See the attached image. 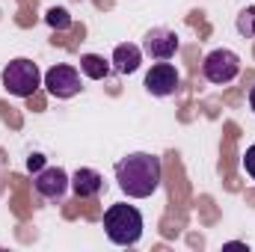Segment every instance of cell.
<instances>
[{
    "label": "cell",
    "mask_w": 255,
    "mask_h": 252,
    "mask_svg": "<svg viewBox=\"0 0 255 252\" xmlns=\"http://www.w3.org/2000/svg\"><path fill=\"white\" fill-rule=\"evenodd\" d=\"M160 178H163V163L151 151H133L116 163L119 190L130 199H148L160 187Z\"/></svg>",
    "instance_id": "obj_1"
},
{
    "label": "cell",
    "mask_w": 255,
    "mask_h": 252,
    "mask_svg": "<svg viewBox=\"0 0 255 252\" xmlns=\"http://www.w3.org/2000/svg\"><path fill=\"white\" fill-rule=\"evenodd\" d=\"M104 232L110 238V244L116 247H133L139 238H142V214L125 205V202H116L104 211Z\"/></svg>",
    "instance_id": "obj_2"
},
{
    "label": "cell",
    "mask_w": 255,
    "mask_h": 252,
    "mask_svg": "<svg viewBox=\"0 0 255 252\" xmlns=\"http://www.w3.org/2000/svg\"><path fill=\"white\" fill-rule=\"evenodd\" d=\"M0 80H3V89H6L9 95H15V98H30V95L42 86V71H39V65L33 63V60L18 57V60H12V63L3 68Z\"/></svg>",
    "instance_id": "obj_3"
},
{
    "label": "cell",
    "mask_w": 255,
    "mask_h": 252,
    "mask_svg": "<svg viewBox=\"0 0 255 252\" xmlns=\"http://www.w3.org/2000/svg\"><path fill=\"white\" fill-rule=\"evenodd\" d=\"M238 71H241V57H238L235 51H229V48L211 51V54L205 57V63H202L205 80H208V83H217V86L232 83V80L238 77Z\"/></svg>",
    "instance_id": "obj_4"
},
{
    "label": "cell",
    "mask_w": 255,
    "mask_h": 252,
    "mask_svg": "<svg viewBox=\"0 0 255 252\" xmlns=\"http://www.w3.org/2000/svg\"><path fill=\"white\" fill-rule=\"evenodd\" d=\"M42 83L48 86V92L54 95V98H74L77 92H80V71L74 68V65H54V68H48L45 74H42Z\"/></svg>",
    "instance_id": "obj_5"
},
{
    "label": "cell",
    "mask_w": 255,
    "mask_h": 252,
    "mask_svg": "<svg viewBox=\"0 0 255 252\" xmlns=\"http://www.w3.org/2000/svg\"><path fill=\"white\" fill-rule=\"evenodd\" d=\"M178 48H181V39H178V33L169 30V27H151V30L145 33V39H142V54H148V57L157 60V63L172 60V57L178 54Z\"/></svg>",
    "instance_id": "obj_6"
},
{
    "label": "cell",
    "mask_w": 255,
    "mask_h": 252,
    "mask_svg": "<svg viewBox=\"0 0 255 252\" xmlns=\"http://www.w3.org/2000/svg\"><path fill=\"white\" fill-rule=\"evenodd\" d=\"M178 83H181V74L175 71V65L166 63V60L157 63V65H151V71L145 74V89H148L154 98H169V95H175Z\"/></svg>",
    "instance_id": "obj_7"
},
{
    "label": "cell",
    "mask_w": 255,
    "mask_h": 252,
    "mask_svg": "<svg viewBox=\"0 0 255 252\" xmlns=\"http://www.w3.org/2000/svg\"><path fill=\"white\" fill-rule=\"evenodd\" d=\"M33 187L36 193L42 196V199H63L65 190L71 187V178L65 175L63 166H45V169H39L36 175H33Z\"/></svg>",
    "instance_id": "obj_8"
},
{
    "label": "cell",
    "mask_w": 255,
    "mask_h": 252,
    "mask_svg": "<svg viewBox=\"0 0 255 252\" xmlns=\"http://www.w3.org/2000/svg\"><path fill=\"white\" fill-rule=\"evenodd\" d=\"M71 190L77 199H95L101 190H104V175L98 169H89V166H80L74 175H71Z\"/></svg>",
    "instance_id": "obj_9"
},
{
    "label": "cell",
    "mask_w": 255,
    "mask_h": 252,
    "mask_svg": "<svg viewBox=\"0 0 255 252\" xmlns=\"http://www.w3.org/2000/svg\"><path fill=\"white\" fill-rule=\"evenodd\" d=\"M139 60H142V48H136V45H130V42H125V45H119L116 51H113V68L119 71V74H133L136 68H139Z\"/></svg>",
    "instance_id": "obj_10"
},
{
    "label": "cell",
    "mask_w": 255,
    "mask_h": 252,
    "mask_svg": "<svg viewBox=\"0 0 255 252\" xmlns=\"http://www.w3.org/2000/svg\"><path fill=\"white\" fill-rule=\"evenodd\" d=\"M110 68H113V65L107 63L104 57H98V54H83V57H80V71H83L89 80H104V77L110 74Z\"/></svg>",
    "instance_id": "obj_11"
},
{
    "label": "cell",
    "mask_w": 255,
    "mask_h": 252,
    "mask_svg": "<svg viewBox=\"0 0 255 252\" xmlns=\"http://www.w3.org/2000/svg\"><path fill=\"white\" fill-rule=\"evenodd\" d=\"M45 21H48V27H54V30H68V27H71V15H68V9H63V6H51V9L45 12Z\"/></svg>",
    "instance_id": "obj_12"
},
{
    "label": "cell",
    "mask_w": 255,
    "mask_h": 252,
    "mask_svg": "<svg viewBox=\"0 0 255 252\" xmlns=\"http://www.w3.org/2000/svg\"><path fill=\"white\" fill-rule=\"evenodd\" d=\"M238 33L244 39H255V6L241 9V15H238Z\"/></svg>",
    "instance_id": "obj_13"
},
{
    "label": "cell",
    "mask_w": 255,
    "mask_h": 252,
    "mask_svg": "<svg viewBox=\"0 0 255 252\" xmlns=\"http://www.w3.org/2000/svg\"><path fill=\"white\" fill-rule=\"evenodd\" d=\"M244 172L255 181V142L247 148V154H244Z\"/></svg>",
    "instance_id": "obj_14"
},
{
    "label": "cell",
    "mask_w": 255,
    "mask_h": 252,
    "mask_svg": "<svg viewBox=\"0 0 255 252\" xmlns=\"http://www.w3.org/2000/svg\"><path fill=\"white\" fill-rule=\"evenodd\" d=\"M39 169H45V154H30L27 157V172H39Z\"/></svg>",
    "instance_id": "obj_15"
},
{
    "label": "cell",
    "mask_w": 255,
    "mask_h": 252,
    "mask_svg": "<svg viewBox=\"0 0 255 252\" xmlns=\"http://www.w3.org/2000/svg\"><path fill=\"white\" fill-rule=\"evenodd\" d=\"M250 107H253V113H255V86L250 89Z\"/></svg>",
    "instance_id": "obj_16"
}]
</instances>
